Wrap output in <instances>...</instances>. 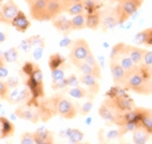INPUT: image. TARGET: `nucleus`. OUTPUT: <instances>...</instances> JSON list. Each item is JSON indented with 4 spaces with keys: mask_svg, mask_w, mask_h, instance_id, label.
I'll list each match as a JSON object with an SVG mask.
<instances>
[{
    "mask_svg": "<svg viewBox=\"0 0 152 144\" xmlns=\"http://www.w3.org/2000/svg\"><path fill=\"white\" fill-rule=\"evenodd\" d=\"M37 109L42 121H47L56 115L64 119H74L77 116V106L63 95H54L38 103Z\"/></svg>",
    "mask_w": 152,
    "mask_h": 144,
    "instance_id": "f257e3e1",
    "label": "nucleus"
},
{
    "mask_svg": "<svg viewBox=\"0 0 152 144\" xmlns=\"http://www.w3.org/2000/svg\"><path fill=\"white\" fill-rule=\"evenodd\" d=\"M122 86L139 95H152V69L145 64H136L126 71Z\"/></svg>",
    "mask_w": 152,
    "mask_h": 144,
    "instance_id": "f03ea898",
    "label": "nucleus"
},
{
    "mask_svg": "<svg viewBox=\"0 0 152 144\" xmlns=\"http://www.w3.org/2000/svg\"><path fill=\"white\" fill-rule=\"evenodd\" d=\"M73 3L72 0H33L28 3L29 13L36 21H53Z\"/></svg>",
    "mask_w": 152,
    "mask_h": 144,
    "instance_id": "7ed1b4c3",
    "label": "nucleus"
},
{
    "mask_svg": "<svg viewBox=\"0 0 152 144\" xmlns=\"http://www.w3.org/2000/svg\"><path fill=\"white\" fill-rule=\"evenodd\" d=\"M142 3L143 0H120L117 2V6L114 8L118 18V23L122 24L126 22L130 16L139 10Z\"/></svg>",
    "mask_w": 152,
    "mask_h": 144,
    "instance_id": "20e7f679",
    "label": "nucleus"
},
{
    "mask_svg": "<svg viewBox=\"0 0 152 144\" xmlns=\"http://www.w3.org/2000/svg\"><path fill=\"white\" fill-rule=\"evenodd\" d=\"M26 84H27V87L32 93V98H42L45 96L44 77H42V72H41L40 68L38 67L37 64H36L33 73L27 78Z\"/></svg>",
    "mask_w": 152,
    "mask_h": 144,
    "instance_id": "39448f33",
    "label": "nucleus"
},
{
    "mask_svg": "<svg viewBox=\"0 0 152 144\" xmlns=\"http://www.w3.org/2000/svg\"><path fill=\"white\" fill-rule=\"evenodd\" d=\"M90 52H91V50H90V47H89V44L87 43V41H85L84 38H78L74 41L69 58H70L71 62L76 67L77 64H79L80 62L85 60L86 57Z\"/></svg>",
    "mask_w": 152,
    "mask_h": 144,
    "instance_id": "423d86ee",
    "label": "nucleus"
},
{
    "mask_svg": "<svg viewBox=\"0 0 152 144\" xmlns=\"http://www.w3.org/2000/svg\"><path fill=\"white\" fill-rule=\"evenodd\" d=\"M105 102L110 104L114 109L121 114H126L128 112H132L136 108V104L134 99L130 96H122V97H107L104 99Z\"/></svg>",
    "mask_w": 152,
    "mask_h": 144,
    "instance_id": "0eeeda50",
    "label": "nucleus"
},
{
    "mask_svg": "<svg viewBox=\"0 0 152 144\" xmlns=\"http://www.w3.org/2000/svg\"><path fill=\"white\" fill-rule=\"evenodd\" d=\"M21 10L13 0H7L0 9V21L11 24L12 21Z\"/></svg>",
    "mask_w": 152,
    "mask_h": 144,
    "instance_id": "6e6552de",
    "label": "nucleus"
},
{
    "mask_svg": "<svg viewBox=\"0 0 152 144\" xmlns=\"http://www.w3.org/2000/svg\"><path fill=\"white\" fill-rule=\"evenodd\" d=\"M118 24V18L114 8H108L100 11V25L103 30H112Z\"/></svg>",
    "mask_w": 152,
    "mask_h": 144,
    "instance_id": "1a4fd4ad",
    "label": "nucleus"
},
{
    "mask_svg": "<svg viewBox=\"0 0 152 144\" xmlns=\"http://www.w3.org/2000/svg\"><path fill=\"white\" fill-rule=\"evenodd\" d=\"M14 114L16 115V117L24 119V120H27V121H31L33 123H37L39 121V119H40V115H39L38 109L32 108L31 105L19 107Z\"/></svg>",
    "mask_w": 152,
    "mask_h": 144,
    "instance_id": "9d476101",
    "label": "nucleus"
},
{
    "mask_svg": "<svg viewBox=\"0 0 152 144\" xmlns=\"http://www.w3.org/2000/svg\"><path fill=\"white\" fill-rule=\"evenodd\" d=\"M99 79H97L94 75H87V74H82L79 78V82L87 87V91L89 94H91L92 96L99 93L100 91V84H99Z\"/></svg>",
    "mask_w": 152,
    "mask_h": 144,
    "instance_id": "9b49d317",
    "label": "nucleus"
},
{
    "mask_svg": "<svg viewBox=\"0 0 152 144\" xmlns=\"http://www.w3.org/2000/svg\"><path fill=\"white\" fill-rule=\"evenodd\" d=\"M110 70H111V74H112V78H113L114 84L122 86L124 79H125L126 70L121 66L120 62H117L115 60H110Z\"/></svg>",
    "mask_w": 152,
    "mask_h": 144,
    "instance_id": "f8f14e48",
    "label": "nucleus"
},
{
    "mask_svg": "<svg viewBox=\"0 0 152 144\" xmlns=\"http://www.w3.org/2000/svg\"><path fill=\"white\" fill-rule=\"evenodd\" d=\"M124 50H125V54L134 61L135 64H140L142 62L143 56H145V54H146V51H147V50H145V49H141V48L137 47V46L126 45V44H125Z\"/></svg>",
    "mask_w": 152,
    "mask_h": 144,
    "instance_id": "ddd939ff",
    "label": "nucleus"
},
{
    "mask_svg": "<svg viewBox=\"0 0 152 144\" xmlns=\"http://www.w3.org/2000/svg\"><path fill=\"white\" fill-rule=\"evenodd\" d=\"M11 25H12L16 31H19V32H21V33H24L29 29L31 22H29V20L27 19V16H25V13L23 12V11H20V12L18 13V16L11 21Z\"/></svg>",
    "mask_w": 152,
    "mask_h": 144,
    "instance_id": "4468645a",
    "label": "nucleus"
},
{
    "mask_svg": "<svg viewBox=\"0 0 152 144\" xmlns=\"http://www.w3.org/2000/svg\"><path fill=\"white\" fill-rule=\"evenodd\" d=\"M52 25H53L59 32L63 33L64 35H67V34L72 31L71 20L67 19L66 16H59L58 18H56V19L52 21Z\"/></svg>",
    "mask_w": 152,
    "mask_h": 144,
    "instance_id": "2eb2a0df",
    "label": "nucleus"
},
{
    "mask_svg": "<svg viewBox=\"0 0 152 144\" xmlns=\"http://www.w3.org/2000/svg\"><path fill=\"white\" fill-rule=\"evenodd\" d=\"M14 126L9 119H7L3 116H0V139L9 138L14 133Z\"/></svg>",
    "mask_w": 152,
    "mask_h": 144,
    "instance_id": "dca6fc26",
    "label": "nucleus"
},
{
    "mask_svg": "<svg viewBox=\"0 0 152 144\" xmlns=\"http://www.w3.org/2000/svg\"><path fill=\"white\" fill-rule=\"evenodd\" d=\"M34 138H35L36 144H45V143H48V142L53 141V134H52V132L49 131L45 127H41V128L37 129L34 132Z\"/></svg>",
    "mask_w": 152,
    "mask_h": 144,
    "instance_id": "f3484780",
    "label": "nucleus"
},
{
    "mask_svg": "<svg viewBox=\"0 0 152 144\" xmlns=\"http://www.w3.org/2000/svg\"><path fill=\"white\" fill-rule=\"evenodd\" d=\"M139 127L143 128L150 135H152V110L151 109H142V114L138 122Z\"/></svg>",
    "mask_w": 152,
    "mask_h": 144,
    "instance_id": "a211bd4d",
    "label": "nucleus"
},
{
    "mask_svg": "<svg viewBox=\"0 0 152 144\" xmlns=\"http://www.w3.org/2000/svg\"><path fill=\"white\" fill-rule=\"evenodd\" d=\"M100 25V12L94 11L86 14V26L90 30H97Z\"/></svg>",
    "mask_w": 152,
    "mask_h": 144,
    "instance_id": "6ab92c4d",
    "label": "nucleus"
},
{
    "mask_svg": "<svg viewBox=\"0 0 152 144\" xmlns=\"http://www.w3.org/2000/svg\"><path fill=\"white\" fill-rule=\"evenodd\" d=\"M150 134L143 128L139 127L133 132V143L134 144H147L149 141Z\"/></svg>",
    "mask_w": 152,
    "mask_h": 144,
    "instance_id": "aec40b11",
    "label": "nucleus"
},
{
    "mask_svg": "<svg viewBox=\"0 0 152 144\" xmlns=\"http://www.w3.org/2000/svg\"><path fill=\"white\" fill-rule=\"evenodd\" d=\"M76 68L78 69V71L82 74L94 75V77H96L97 79H101V71H98V70H96V69H94L91 66H89L85 61H83V62H80L79 64H77Z\"/></svg>",
    "mask_w": 152,
    "mask_h": 144,
    "instance_id": "412c9836",
    "label": "nucleus"
},
{
    "mask_svg": "<svg viewBox=\"0 0 152 144\" xmlns=\"http://www.w3.org/2000/svg\"><path fill=\"white\" fill-rule=\"evenodd\" d=\"M71 25L72 30H83L87 27L86 26V14H78V16H74L71 19Z\"/></svg>",
    "mask_w": 152,
    "mask_h": 144,
    "instance_id": "4be33fe9",
    "label": "nucleus"
},
{
    "mask_svg": "<svg viewBox=\"0 0 152 144\" xmlns=\"http://www.w3.org/2000/svg\"><path fill=\"white\" fill-rule=\"evenodd\" d=\"M64 61H65V59H64L60 54L51 55L50 57H49V62H48L50 70L52 71V70L58 69V68H60L61 66L64 64Z\"/></svg>",
    "mask_w": 152,
    "mask_h": 144,
    "instance_id": "5701e85b",
    "label": "nucleus"
},
{
    "mask_svg": "<svg viewBox=\"0 0 152 144\" xmlns=\"http://www.w3.org/2000/svg\"><path fill=\"white\" fill-rule=\"evenodd\" d=\"M84 132L80 131L79 129H69L67 132V137L70 139V141L72 143H80L84 139Z\"/></svg>",
    "mask_w": 152,
    "mask_h": 144,
    "instance_id": "b1692460",
    "label": "nucleus"
},
{
    "mask_svg": "<svg viewBox=\"0 0 152 144\" xmlns=\"http://www.w3.org/2000/svg\"><path fill=\"white\" fill-rule=\"evenodd\" d=\"M67 93L71 97H74V98H85L88 95V91L84 89V87L80 86H75V87H71L70 90L67 91Z\"/></svg>",
    "mask_w": 152,
    "mask_h": 144,
    "instance_id": "393cba45",
    "label": "nucleus"
},
{
    "mask_svg": "<svg viewBox=\"0 0 152 144\" xmlns=\"http://www.w3.org/2000/svg\"><path fill=\"white\" fill-rule=\"evenodd\" d=\"M19 58V48L12 47L3 52V59L6 62H15Z\"/></svg>",
    "mask_w": 152,
    "mask_h": 144,
    "instance_id": "a878e982",
    "label": "nucleus"
},
{
    "mask_svg": "<svg viewBox=\"0 0 152 144\" xmlns=\"http://www.w3.org/2000/svg\"><path fill=\"white\" fill-rule=\"evenodd\" d=\"M85 10H86L85 4H84L83 1H80V2L73 3V4L67 9V13L74 16H78V14H83Z\"/></svg>",
    "mask_w": 152,
    "mask_h": 144,
    "instance_id": "bb28decb",
    "label": "nucleus"
},
{
    "mask_svg": "<svg viewBox=\"0 0 152 144\" xmlns=\"http://www.w3.org/2000/svg\"><path fill=\"white\" fill-rule=\"evenodd\" d=\"M137 128H139V126L137 125V123H135V122H127L125 125L121 126L118 131H120L121 135H124L128 133V132H134Z\"/></svg>",
    "mask_w": 152,
    "mask_h": 144,
    "instance_id": "cd10ccee",
    "label": "nucleus"
},
{
    "mask_svg": "<svg viewBox=\"0 0 152 144\" xmlns=\"http://www.w3.org/2000/svg\"><path fill=\"white\" fill-rule=\"evenodd\" d=\"M85 62H87V64H89V66H91L94 69H96V70H98V71H101V68H100V66H99V62L97 61V59H96V57L92 55V52H90V54L86 57Z\"/></svg>",
    "mask_w": 152,
    "mask_h": 144,
    "instance_id": "c85d7f7f",
    "label": "nucleus"
},
{
    "mask_svg": "<svg viewBox=\"0 0 152 144\" xmlns=\"http://www.w3.org/2000/svg\"><path fill=\"white\" fill-rule=\"evenodd\" d=\"M21 144H36L34 133L31 132H24L21 135Z\"/></svg>",
    "mask_w": 152,
    "mask_h": 144,
    "instance_id": "c756f323",
    "label": "nucleus"
},
{
    "mask_svg": "<svg viewBox=\"0 0 152 144\" xmlns=\"http://www.w3.org/2000/svg\"><path fill=\"white\" fill-rule=\"evenodd\" d=\"M8 68H7L6 64H4V59H3V54H1L0 51V79H4L8 77Z\"/></svg>",
    "mask_w": 152,
    "mask_h": 144,
    "instance_id": "7c9ffc66",
    "label": "nucleus"
},
{
    "mask_svg": "<svg viewBox=\"0 0 152 144\" xmlns=\"http://www.w3.org/2000/svg\"><path fill=\"white\" fill-rule=\"evenodd\" d=\"M51 87H52V90H54V91L62 90V89H65V87H67L66 78H64V79H62V80H59V81H52Z\"/></svg>",
    "mask_w": 152,
    "mask_h": 144,
    "instance_id": "2f4dec72",
    "label": "nucleus"
},
{
    "mask_svg": "<svg viewBox=\"0 0 152 144\" xmlns=\"http://www.w3.org/2000/svg\"><path fill=\"white\" fill-rule=\"evenodd\" d=\"M29 41L32 43L33 46H37V47H45V39L39 35H34L29 37Z\"/></svg>",
    "mask_w": 152,
    "mask_h": 144,
    "instance_id": "473e14b6",
    "label": "nucleus"
},
{
    "mask_svg": "<svg viewBox=\"0 0 152 144\" xmlns=\"http://www.w3.org/2000/svg\"><path fill=\"white\" fill-rule=\"evenodd\" d=\"M51 78H52V81H59L64 79V70L61 69V68H58L56 70L51 71Z\"/></svg>",
    "mask_w": 152,
    "mask_h": 144,
    "instance_id": "72a5a7b5",
    "label": "nucleus"
},
{
    "mask_svg": "<svg viewBox=\"0 0 152 144\" xmlns=\"http://www.w3.org/2000/svg\"><path fill=\"white\" fill-rule=\"evenodd\" d=\"M9 92H10V89L7 85L6 81L0 80V98L7 99V96H8Z\"/></svg>",
    "mask_w": 152,
    "mask_h": 144,
    "instance_id": "f704fd0d",
    "label": "nucleus"
},
{
    "mask_svg": "<svg viewBox=\"0 0 152 144\" xmlns=\"http://www.w3.org/2000/svg\"><path fill=\"white\" fill-rule=\"evenodd\" d=\"M91 108H92V99L86 102L85 104H83V106L80 107V109H79V114L82 116L88 115L89 112H90V110H91Z\"/></svg>",
    "mask_w": 152,
    "mask_h": 144,
    "instance_id": "c9c22d12",
    "label": "nucleus"
},
{
    "mask_svg": "<svg viewBox=\"0 0 152 144\" xmlns=\"http://www.w3.org/2000/svg\"><path fill=\"white\" fill-rule=\"evenodd\" d=\"M66 82H67V86L70 87H75V86H79V79L76 77L75 74H71L70 77L66 78Z\"/></svg>",
    "mask_w": 152,
    "mask_h": 144,
    "instance_id": "e433bc0d",
    "label": "nucleus"
},
{
    "mask_svg": "<svg viewBox=\"0 0 152 144\" xmlns=\"http://www.w3.org/2000/svg\"><path fill=\"white\" fill-rule=\"evenodd\" d=\"M35 67H36V64H32V62H26V64L22 67L23 73L26 74L27 77H29V75H31V74L33 73V71H34Z\"/></svg>",
    "mask_w": 152,
    "mask_h": 144,
    "instance_id": "4c0bfd02",
    "label": "nucleus"
},
{
    "mask_svg": "<svg viewBox=\"0 0 152 144\" xmlns=\"http://www.w3.org/2000/svg\"><path fill=\"white\" fill-rule=\"evenodd\" d=\"M142 64L147 66V67H149L152 69V51L147 50L145 56H143V59H142Z\"/></svg>",
    "mask_w": 152,
    "mask_h": 144,
    "instance_id": "58836bf2",
    "label": "nucleus"
},
{
    "mask_svg": "<svg viewBox=\"0 0 152 144\" xmlns=\"http://www.w3.org/2000/svg\"><path fill=\"white\" fill-rule=\"evenodd\" d=\"M32 46L33 45H32V43H31V41H29V38L24 39V41H22L21 44H20V48H21L23 51H25V52H28V51L31 50Z\"/></svg>",
    "mask_w": 152,
    "mask_h": 144,
    "instance_id": "ea45409f",
    "label": "nucleus"
},
{
    "mask_svg": "<svg viewBox=\"0 0 152 144\" xmlns=\"http://www.w3.org/2000/svg\"><path fill=\"white\" fill-rule=\"evenodd\" d=\"M6 83L9 89H16L18 85H19V79L16 77H12V78H10V79H8V80L6 81Z\"/></svg>",
    "mask_w": 152,
    "mask_h": 144,
    "instance_id": "a19ab883",
    "label": "nucleus"
},
{
    "mask_svg": "<svg viewBox=\"0 0 152 144\" xmlns=\"http://www.w3.org/2000/svg\"><path fill=\"white\" fill-rule=\"evenodd\" d=\"M74 41H72L71 38H69L67 36L63 37V39L60 42V47H69V46H72L73 45Z\"/></svg>",
    "mask_w": 152,
    "mask_h": 144,
    "instance_id": "79ce46f5",
    "label": "nucleus"
},
{
    "mask_svg": "<svg viewBox=\"0 0 152 144\" xmlns=\"http://www.w3.org/2000/svg\"><path fill=\"white\" fill-rule=\"evenodd\" d=\"M122 135L120 134V131L118 130H112V131H110L107 134V138L109 139V140H114V139H117V138H121Z\"/></svg>",
    "mask_w": 152,
    "mask_h": 144,
    "instance_id": "37998d69",
    "label": "nucleus"
},
{
    "mask_svg": "<svg viewBox=\"0 0 152 144\" xmlns=\"http://www.w3.org/2000/svg\"><path fill=\"white\" fill-rule=\"evenodd\" d=\"M145 32H146V44L152 46V29L145 30Z\"/></svg>",
    "mask_w": 152,
    "mask_h": 144,
    "instance_id": "c03bdc74",
    "label": "nucleus"
},
{
    "mask_svg": "<svg viewBox=\"0 0 152 144\" xmlns=\"http://www.w3.org/2000/svg\"><path fill=\"white\" fill-rule=\"evenodd\" d=\"M42 50H44V47H37V49L34 51V58H35L36 60L40 59L41 54H42Z\"/></svg>",
    "mask_w": 152,
    "mask_h": 144,
    "instance_id": "a18cd8bd",
    "label": "nucleus"
},
{
    "mask_svg": "<svg viewBox=\"0 0 152 144\" xmlns=\"http://www.w3.org/2000/svg\"><path fill=\"white\" fill-rule=\"evenodd\" d=\"M7 39V35L3 32H0V43H3Z\"/></svg>",
    "mask_w": 152,
    "mask_h": 144,
    "instance_id": "49530a36",
    "label": "nucleus"
},
{
    "mask_svg": "<svg viewBox=\"0 0 152 144\" xmlns=\"http://www.w3.org/2000/svg\"><path fill=\"white\" fill-rule=\"evenodd\" d=\"M3 115H4V108L0 105V116H3Z\"/></svg>",
    "mask_w": 152,
    "mask_h": 144,
    "instance_id": "de8ad7c7",
    "label": "nucleus"
},
{
    "mask_svg": "<svg viewBox=\"0 0 152 144\" xmlns=\"http://www.w3.org/2000/svg\"><path fill=\"white\" fill-rule=\"evenodd\" d=\"M2 1L3 0H0V6H2Z\"/></svg>",
    "mask_w": 152,
    "mask_h": 144,
    "instance_id": "09e8293b",
    "label": "nucleus"
},
{
    "mask_svg": "<svg viewBox=\"0 0 152 144\" xmlns=\"http://www.w3.org/2000/svg\"><path fill=\"white\" fill-rule=\"evenodd\" d=\"M45 144H53L52 142H48V143H45Z\"/></svg>",
    "mask_w": 152,
    "mask_h": 144,
    "instance_id": "8fccbe9b",
    "label": "nucleus"
},
{
    "mask_svg": "<svg viewBox=\"0 0 152 144\" xmlns=\"http://www.w3.org/2000/svg\"><path fill=\"white\" fill-rule=\"evenodd\" d=\"M111 1H117V2H118V1H120V0H111Z\"/></svg>",
    "mask_w": 152,
    "mask_h": 144,
    "instance_id": "3c124183",
    "label": "nucleus"
}]
</instances>
